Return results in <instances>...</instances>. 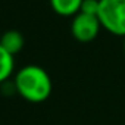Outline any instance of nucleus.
I'll list each match as a JSON object with an SVG mask.
<instances>
[{"instance_id":"nucleus-1","label":"nucleus","mask_w":125,"mask_h":125,"mask_svg":"<svg viewBox=\"0 0 125 125\" xmlns=\"http://www.w3.org/2000/svg\"><path fill=\"white\" fill-rule=\"evenodd\" d=\"M18 94L30 103H43L52 94L53 84L46 69L38 65H25L15 75Z\"/></svg>"},{"instance_id":"nucleus-2","label":"nucleus","mask_w":125,"mask_h":125,"mask_svg":"<svg viewBox=\"0 0 125 125\" xmlns=\"http://www.w3.org/2000/svg\"><path fill=\"white\" fill-rule=\"evenodd\" d=\"M97 18L103 30L125 37V0H100Z\"/></svg>"},{"instance_id":"nucleus-3","label":"nucleus","mask_w":125,"mask_h":125,"mask_svg":"<svg viewBox=\"0 0 125 125\" xmlns=\"http://www.w3.org/2000/svg\"><path fill=\"white\" fill-rule=\"evenodd\" d=\"M100 30H103V28H102L97 16H91V15H85V13L80 12L72 18L71 32H72V37L80 43L93 41L99 35Z\"/></svg>"},{"instance_id":"nucleus-4","label":"nucleus","mask_w":125,"mask_h":125,"mask_svg":"<svg viewBox=\"0 0 125 125\" xmlns=\"http://www.w3.org/2000/svg\"><path fill=\"white\" fill-rule=\"evenodd\" d=\"M50 8L60 16H75L80 13L83 0H49Z\"/></svg>"},{"instance_id":"nucleus-5","label":"nucleus","mask_w":125,"mask_h":125,"mask_svg":"<svg viewBox=\"0 0 125 125\" xmlns=\"http://www.w3.org/2000/svg\"><path fill=\"white\" fill-rule=\"evenodd\" d=\"M0 44H2L10 54H16L22 50L24 47V37L19 31H15V30H10V31H6L2 38H0Z\"/></svg>"},{"instance_id":"nucleus-6","label":"nucleus","mask_w":125,"mask_h":125,"mask_svg":"<svg viewBox=\"0 0 125 125\" xmlns=\"http://www.w3.org/2000/svg\"><path fill=\"white\" fill-rule=\"evenodd\" d=\"M15 69V56L0 44V84L5 83Z\"/></svg>"},{"instance_id":"nucleus-7","label":"nucleus","mask_w":125,"mask_h":125,"mask_svg":"<svg viewBox=\"0 0 125 125\" xmlns=\"http://www.w3.org/2000/svg\"><path fill=\"white\" fill-rule=\"evenodd\" d=\"M99 6H100V0H83V5L80 12L91 16H97L99 13Z\"/></svg>"},{"instance_id":"nucleus-8","label":"nucleus","mask_w":125,"mask_h":125,"mask_svg":"<svg viewBox=\"0 0 125 125\" xmlns=\"http://www.w3.org/2000/svg\"><path fill=\"white\" fill-rule=\"evenodd\" d=\"M124 53H125V37H124Z\"/></svg>"}]
</instances>
